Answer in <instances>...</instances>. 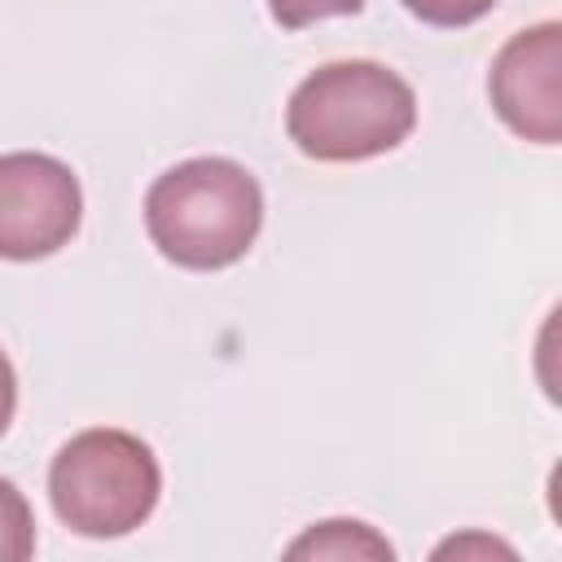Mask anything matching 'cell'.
Returning a JSON list of instances; mask_svg holds the SVG:
<instances>
[{"instance_id":"cell-4","label":"cell","mask_w":562,"mask_h":562,"mask_svg":"<svg viewBox=\"0 0 562 562\" xmlns=\"http://www.w3.org/2000/svg\"><path fill=\"white\" fill-rule=\"evenodd\" d=\"M83 224L79 176L40 149L0 154V259L35 263L70 246Z\"/></svg>"},{"instance_id":"cell-8","label":"cell","mask_w":562,"mask_h":562,"mask_svg":"<svg viewBox=\"0 0 562 562\" xmlns=\"http://www.w3.org/2000/svg\"><path fill=\"white\" fill-rule=\"evenodd\" d=\"M364 0H268V13L281 31H303L312 22H325V18H347V13H360Z\"/></svg>"},{"instance_id":"cell-2","label":"cell","mask_w":562,"mask_h":562,"mask_svg":"<svg viewBox=\"0 0 562 562\" xmlns=\"http://www.w3.org/2000/svg\"><path fill=\"white\" fill-rule=\"evenodd\" d=\"M417 127V92L382 61H325L285 101V136L316 162H369Z\"/></svg>"},{"instance_id":"cell-1","label":"cell","mask_w":562,"mask_h":562,"mask_svg":"<svg viewBox=\"0 0 562 562\" xmlns=\"http://www.w3.org/2000/svg\"><path fill=\"white\" fill-rule=\"evenodd\" d=\"M263 228L259 180L220 154L167 167L145 193V233L158 255L189 272H220L255 246Z\"/></svg>"},{"instance_id":"cell-6","label":"cell","mask_w":562,"mask_h":562,"mask_svg":"<svg viewBox=\"0 0 562 562\" xmlns=\"http://www.w3.org/2000/svg\"><path fill=\"white\" fill-rule=\"evenodd\" d=\"M285 558H334V562L369 558V562H391L395 549H391V540L378 536L369 522L329 518V522H312L299 540H290V544H285Z\"/></svg>"},{"instance_id":"cell-5","label":"cell","mask_w":562,"mask_h":562,"mask_svg":"<svg viewBox=\"0 0 562 562\" xmlns=\"http://www.w3.org/2000/svg\"><path fill=\"white\" fill-rule=\"evenodd\" d=\"M562 26L536 22L501 44L487 70V97L501 123L536 145H558L562 136Z\"/></svg>"},{"instance_id":"cell-7","label":"cell","mask_w":562,"mask_h":562,"mask_svg":"<svg viewBox=\"0 0 562 562\" xmlns=\"http://www.w3.org/2000/svg\"><path fill=\"white\" fill-rule=\"evenodd\" d=\"M35 553V514L18 483L0 479V562H26Z\"/></svg>"},{"instance_id":"cell-9","label":"cell","mask_w":562,"mask_h":562,"mask_svg":"<svg viewBox=\"0 0 562 562\" xmlns=\"http://www.w3.org/2000/svg\"><path fill=\"white\" fill-rule=\"evenodd\" d=\"M404 9H408L417 22H426V26H448V31H457V26H470V22H479L483 13H492L496 0H404Z\"/></svg>"},{"instance_id":"cell-11","label":"cell","mask_w":562,"mask_h":562,"mask_svg":"<svg viewBox=\"0 0 562 562\" xmlns=\"http://www.w3.org/2000/svg\"><path fill=\"white\" fill-rule=\"evenodd\" d=\"M13 413H18V373H13V364H9V356L0 351V435L9 430V422H13Z\"/></svg>"},{"instance_id":"cell-3","label":"cell","mask_w":562,"mask_h":562,"mask_svg":"<svg viewBox=\"0 0 562 562\" xmlns=\"http://www.w3.org/2000/svg\"><path fill=\"white\" fill-rule=\"evenodd\" d=\"M162 496V465L154 448L114 426H92L70 435L48 465L53 514L88 540L132 536Z\"/></svg>"},{"instance_id":"cell-10","label":"cell","mask_w":562,"mask_h":562,"mask_svg":"<svg viewBox=\"0 0 562 562\" xmlns=\"http://www.w3.org/2000/svg\"><path fill=\"white\" fill-rule=\"evenodd\" d=\"M435 553H457V558H465V553H505V558H514V549H509V544H501V540H492V536H461V540H443Z\"/></svg>"}]
</instances>
